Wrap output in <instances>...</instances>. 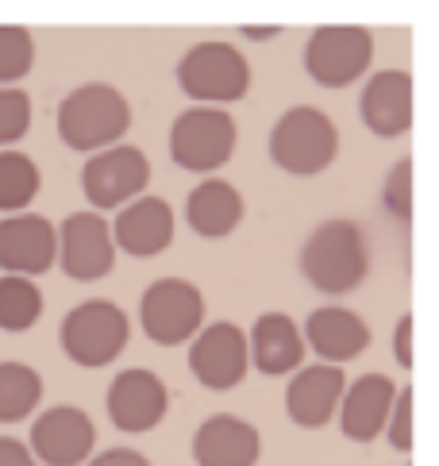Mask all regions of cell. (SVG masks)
Returning <instances> with one entry per match:
<instances>
[{"instance_id":"4316f807","label":"cell","mask_w":439,"mask_h":466,"mask_svg":"<svg viewBox=\"0 0 439 466\" xmlns=\"http://www.w3.org/2000/svg\"><path fill=\"white\" fill-rule=\"evenodd\" d=\"M31 127V96L24 89H0V151L24 139Z\"/></svg>"},{"instance_id":"f1b7e54d","label":"cell","mask_w":439,"mask_h":466,"mask_svg":"<svg viewBox=\"0 0 439 466\" xmlns=\"http://www.w3.org/2000/svg\"><path fill=\"white\" fill-rule=\"evenodd\" d=\"M385 431H390V447H393V451H413V386L397 390L390 420H385Z\"/></svg>"},{"instance_id":"603a6c76","label":"cell","mask_w":439,"mask_h":466,"mask_svg":"<svg viewBox=\"0 0 439 466\" xmlns=\"http://www.w3.org/2000/svg\"><path fill=\"white\" fill-rule=\"evenodd\" d=\"M43 397V378L27 362H0V424H20L36 412Z\"/></svg>"},{"instance_id":"7402d4cb","label":"cell","mask_w":439,"mask_h":466,"mask_svg":"<svg viewBox=\"0 0 439 466\" xmlns=\"http://www.w3.org/2000/svg\"><path fill=\"white\" fill-rule=\"evenodd\" d=\"M185 216H189V228L197 231V236L224 239L243 220V197H240V189H235L231 181L205 177L189 193V201H185Z\"/></svg>"},{"instance_id":"484cf974","label":"cell","mask_w":439,"mask_h":466,"mask_svg":"<svg viewBox=\"0 0 439 466\" xmlns=\"http://www.w3.org/2000/svg\"><path fill=\"white\" fill-rule=\"evenodd\" d=\"M36 66V43L20 24H0V89H15Z\"/></svg>"},{"instance_id":"2e32d148","label":"cell","mask_w":439,"mask_h":466,"mask_svg":"<svg viewBox=\"0 0 439 466\" xmlns=\"http://www.w3.org/2000/svg\"><path fill=\"white\" fill-rule=\"evenodd\" d=\"M362 124L378 139H397L413 127V77L404 70H378L370 74L362 89Z\"/></svg>"},{"instance_id":"8992f818","label":"cell","mask_w":439,"mask_h":466,"mask_svg":"<svg viewBox=\"0 0 439 466\" xmlns=\"http://www.w3.org/2000/svg\"><path fill=\"white\" fill-rule=\"evenodd\" d=\"M374 62V35L359 24H324L305 43V70L316 86L347 89Z\"/></svg>"},{"instance_id":"d6986e66","label":"cell","mask_w":439,"mask_h":466,"mask_svg":"<svg viewBox=\"0 0 439 466\" xmlns=\"http://www.w3.org/2000/svg\"><path fill=\"white\" fill-rule=\"evenodd\" d=\"M393 397H397L393 378H385V374L354 378L351 390H343V397H340V409H335L340 412V424H343V436L354 443L378 440V431H385V420H390Z\"/></svg>"},{"instance_id":"5bb4252c","label":"cell","mask_w":439,"mask_h":466,"mask_svg":"<svg viewBox=\"0 0 439 466\" xmlns=\"http://www.w3.org/2000/svg\"><path fill=\"white\" fill-rule=\"evenodd\" d=\"M166 409H170L166 381L147 366H131V370L116 374V381L108 386V420L128 436L158 428Z\"/></svg>"},{"instance_id":"5b68a950","label":"cell","mask_w":439,"mask_h":466,"mask_svg":"<svg viewBox=\"0 0 439 466\" xmlns=\"http://www.w3.org/2000/svg\"><path fill=\"white\" fill-rule=\"evenodd\" d=\"M128 336H131L128 312L112 301H81L58 324L62 355L77 366H86V370L108 366L128 347Z\"/></svg>"},{"instance_id":"4dcf8cb0","label":"cell","mask_w":439,"mask_h":466,"mask_svg":"<svg viewBox=\"0 0 439 466\" xmlns=\"http://www.w3.org/2000/svg\"><path fill=\"white\" fill-rule=\"evenodd\" d=\"M89 466H150V459L143 451H135V447H108V451L89 459Z\"/></svg>"},{"instance_id":"4fadbf2b","label":"cell","mask_w":439,"mask_h":466,"mask_svg":"<svg viewBox=\"0 0 439 466\" xmlns=\"http://www.w3.org/2000/svg\"><path fill=\"white\" fill-rule=\"evenodd\" d=\"M247 331L231 320H220L209 324L200 336L193 339V351H189V370L200 386H209L216 393L235 390L240 381L247 378Z\"/></svg>"},{"instance_id":"9c48e42d","label":"cell","mask_w":439,"mask_h":466,"mask_svg":"<svg viewBox=\"0 0 439 466\" xmlns=\"http://www.w3.org/2000/svg\"><path fill=\"white\" fill-rule=\"evenodd\" d=\"M150 181V162L139 147L116 143L108 151H97L86 170H81V189H86L93 208H124L131 197H139Z\"/></svg>"},{"instance_id":"30bf717a","label":"cell","mask_w":439,"mask_h":466,"mask_svg":"<svg viewBox=\"0 0 439 466\" xmlns=\"http://www.w3.org/2000/svg\"><path fill=\"white\" fill-rule=\"evenodd\" d=\"M58 262L74 281H100L116 266L112 228L100 212H70L58 228Z\"/></svg>"},{"instance_id":"1f68e13d","label":"cell","mask_w":439,"mask_h":466,"mask_svg":"<svg viewBox=\"0 0 439 466\" xmlns=\"http://www.w3.org/2000/svg\"><path fill=\"white\" fill-rule=\"evenodd\" d=\"M0 466H39V462L31 459L27 443L12 440V436H0Z\"/></svg>"},{"instance_id":"8fae6325","label":"cell","mask_w":439,"mask_h":466,"mask_svg":"<svg viewBox=\"0 0 439 466\" xmlns=\"http://www.w3.org/2000/svg\"><path fill=\"white\" fill-rule=\"evenodd\" d=\"M97 428L86 409L55 405L31 424V459L39 466H81L93 455Z\"/></svg>"},{"instance_id":"e0dca14e","label":"cell","mask_w":439,"mask_h":466,"mask_svg":"<svg viewBox=\"0 0 439 466\" xmlns=\"http://www.w3.org/2000/svg\"><path fill=\"white\" fill-rule=\"evenodd\" d=\"M262 455V436L243 416H209L193 436L197 466H255Z\"/></svg>"},{"instance_id":"ba28073f","label":"cell","mask_w":439,"mask_h":466,"mask_svg":"<svg viewBox=\"0 0 439 466\" xmlns=\"http://www.w3.org/2000/svg\"><path fill=\"white\" fill-rule=\"evenodd\" d=\"M235 139H240V131H235L231 112L193 105L170 127V158L181 170L209 174L235 155Z\"/></svg>"},{"instance_id":"d4e9b609","label":"cell","mask_w":439,"mask_h":466,"mask_svg":"<svg viewBox=\"0 0 439 466\" xmlns=\"http://www.w3.org/2000/svg\"><path fill=\"white\" fill-rule=\"evenodd\" d=\"M43 316V293L31 278L5 274L0 278V328L5 331H27Z\"/></svg>"},{"instance_id":"44dd1931","label":"cell","mask_w":439,"mask_h":466,"mask_svg":"<svg viewBox=\"0 0 439 466\" xmlns=\"http://www.w3.org/2000/svg\"><path fill=\"white\" fill-rule=\"evenodd\" d=\"M247 355L259 374L278 378V374H290L301 366V359H305V339H301V328L285 312H262L247 336Z\"/></svg>"},{"instance_id":"3957f363","label":"cell","mask_w":439,"mask_h":466,"mask_svg":"<svg viewBox=\"0 0 439 466\" xmlns=\"http://www.w3.org/2000/svg\"><path fill=\"white\" fill-rule=\"evenodd\" d=\"M340 155V131L332 116L312 105L285 108L270 127V158L293 177H316Z\"/></svg>"},{"instance_id":"ffe728a7","label":"cell","mask_w":439,"mask_h":466,"mask_svg":"<svg viewBox=\"0 0 439 466\" xmlns=\"http://www.w3.org/2000/svg\"><path fill=\"white\" fill-rule=\"evenodd\" d=\"M301 339H305L328 366H343L351 359H359L370 347V328L359 312L340 309V305H324V309L309 312L305 336Z\"/></svg>"},{"instance_id":"83f0119b","label":"cell","mask_w":439,"mask_h":466,"mask_svg":"<svg viewBox=\"0 0 439 466\" xmlns=\"http://www.w3.org/2000/svg\"><path fill=\"white\" fill-rule=\"evenodd\" d=\"M382 201L401 224L413 220V158L393 162V170L385 174V186H382Z\"/></svg>"},{"instance_id":"cb8c5ba5","label":"cell","mask_w":439,"mask_h":466,"mask_svg":"<svg viewBox=\"0 0 439 466\" xmlns=\"http://www.w3.org/2000/svg\"><path fill=\"white\" fill-rule=\"evenodd\" d=\"M39 166L24 151H0V212H24L39 193Z\"/></svg>"},{"instance_id":"ac0fdd59","label":"cell","mask_w":439,"mask_h":466,"mask_svg":"<svg viewBox=\"0 0 439 466\" xmlns=\"http://www.w3.org/2000/svg\"><path fill=\"white\" fill-rule=\"evenodd\" d=\"M343 390L347 381L340 366H328V362L305 366L290 381V390H285V412H290V420L297 428H324L335 416V409H340Z\"/></svg>"},{"instance_id":"f546056e","label":"cell","mask_w":439,"mask_h":466,"mask_svg":"<svg viewBox=\"0 0 439 466\" xmlns=\"http://www.w3.org/2000/svg\"><path fill=\"white\" fill-rule=\"evenodd\" d=\"M393 359H397V366H404V370L413 366V316L409 312H404L393 328Z\"/></svg>"},{"instance_id":"7c38bea8","label":"cell","mask_w":439,"mask_h":466,"mask_svg":"<svg viewBox=\"0 0 439 466\" xmlns=\"http://www.w3.org/2000/svg\"><path fill=\"white\" fill-rule=\"evenodd\" d=\"M58 262V228L39 212H15L0 220V270L15 278L46 274Z\"/></svg>"},{"instance_id":"d6a6232c","label":"cell","mask_w":439,"mask_h":466,"mask_svg":"<svg viewBox=\"0 0 439 466\" xmlns=\"http://www.w3.org/2000/svg\"><path fill=\"white\" fill-rule=\"evenodd\" d=\"M240 31H243L247 39H274L281 27H250V24H247V27H240Z\"/></svg>"},{"instance_id":"6da1fadb","label":"cell","mask_w":439,"mask_h":466,"mask_svg":"<svg viewBox=\"0 0 439 466\" xmlns=\"http://www.w3.org/2000/svg\"><path fill=\"white\" fill-rule=\"evenodd\" d=\"M131 127V105L128 96L105 86V81H86L58 105V136L70 151H108Z\"/></svg>"},{"instance_id":"277c9868","label":"cell","mask_w":439,"mask_h":466,"mask_svg":"<svg viewBox=\"0 0 439 466\" xmlns=\"http://www.w3.org/2000/svg\"><path fill=\"white\" fill-rule=\"evenodd\" d=\"M178 86L189 101L209 108L243 101L250 89L247 55L231 43H197L178 62Z\"/></svg>"},{"instance_id":"52a82bcc","label":"cell","mask_w":439,"mask_h":466,"mask_svg":"<svg viewBox=\"0 0 439 466\" xmlns=\"http://www.w3.org/2000/svg\"><path fill=\"white\" fill-rule=\"evenodd\" d=\"M139 320H143V331L150 343L181 347L205 324V297L185 278H158V281H150L143 293Z\"/></svg>"},{"instance_id":"7a4b0ae2","label":"cell","mask_w":439,"mask_h":466,"mask_svg":"<svg viewBox=\"0 0 439 466\" xmlns=\"http://www.w3.org/2000/svg\"><path fill=\"white\" fill-rule=\"evenodd\" d=\"M366 239L354 220H324L309 231L301 247V274L320 293H351L366 278Z\"/></svg>"},{"instance_id":"9a60e30c","label":"cell","mask_w":439,"mask_h":466,"mask_svg":"<svg viewBox=\"0 0 439 466\" xmlns=\"http://www.w3.org/2000/svg\"><path fill=\"white\" fill-rule=\"evenodd\" d=\"M112 228V243L131 258H155L174 243V208L162 197H139L120 208Z\"/></svg>"}]
</instances>
